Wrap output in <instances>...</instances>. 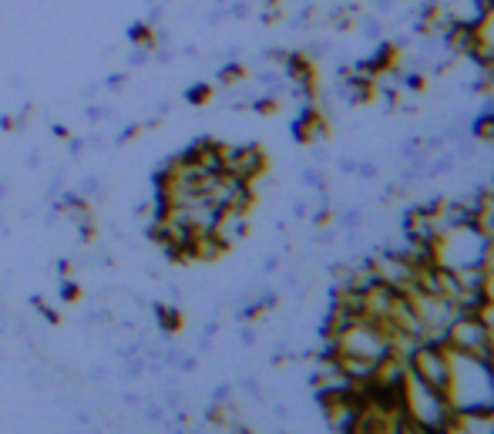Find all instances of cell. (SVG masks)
<instances>
[{"label": "cell", "mask_w": 494, "mask_h": 434, "mask_svg": "<svg viewBox=\"0 0 494 434\" xmlns=\"http://www.w3.org/2000/svg\"><path fill=\"white\" fill-rule=\"evenodd\" d=\"M448 401L454 414H494V364L450 350Z\"/></svg>", "instance_id": "obj_1"}, {"label": "cell", "mask_w": 494, "mask_h": 434, "mask_svg": "<svg viewBox=\"0 0 494 434\" xmlns=\"http://www.w3.org/2000/svg\"><path fill=\"white\" fill-rule=\"evenodd\" d=\"M401 411L407 421V434H441L454 428V407L448 401V390L420 381L410 371L401 384Z\"/></svg>", "instance_id": "obj_2"}, {"label": "cell", "mask_w": 494, "mask_h": 434, "mask_svg": "<svg viewBox=\"0 0 494 434\" xmlns=\"http://www.w3.org/2000/svg\"><path fill=\"white\" fill-rule=\"evenodd\" d=\"M488 246H491V240L481 233L478 225L461 223V225H454V229H444V233L431 242V263L450 273L474 270V266L484 263Z\"/></svg>", "instance_id": "obj_3"}, {"label": "cell", "mask_w": 494, "mask_h": 434, "mask_svg": "<svg viewBox=\"0 0 494 434\" xmlns=\"http://www.w3.org/2000/svg\"><path fill=\"white\" fill-rule=\"evenodd\" d=\"M444 344L458 354H474V357H488V344H491V330L478 316V310H461L444 330Z\"/></svg>", "instance_id": "obj_4"}, {"label": "cell", "mask_w": 494, "mask_h": 434, "mask_svg": "<svg viewBox=\"0 0 494 434\" xmlns=\"http://www.w3.org/2000/svg\"><path fill=\"white\" fill-rule=\"evenodd\" d=\"M407 371L417 374L420 381L434 384V388H448L450 374V347L444 340H420L410 354H407Z\"/></svg>", "instance_id": "obj_5"}, {"label": "cell", "mask_w": 494, "mask_h": 434, "mask_svg": "<svg viewBox=\"0 0 494 434\" xmlns=\"http://www.w3.org/2000/svg\"><path fill=\"white\" fill-rule=\"evenodd\" d=\"M266 168H270L266 151L255 142H246V145H225L223 142V172L242 182H259L266 176Z\"/></svg>", "instance_id": "obj_6"}, {"label": "cell", "mask_w": 494, "mask_h": 434, "mask_svg": "<svg viewBox=\"0 0 494 434\" xmlns=\"http://www.w3.org/2000/svg\"><path fill=\"white\" fill-rule=\"evenodd\" d=\"M209 233L219 240V246H223L225 253L236 250V246L246 242V236H249V209H236V206L219 209V216H215V223H212Z\"/></svg>", "instance_id": "obj_7"}, {"label": "cell", "mask_w": 494, "mask_h": 434, "mask_svg": "<svg viewBox=\"0 0 494 434\" xmlns=\"http://www.w3.org/2000/svg\"><path fill=\"white\" fill-rule=\"evenodd\" d=\"M151 316H155V327L158 333H179L182 330V310L168 299V303H151Z\"/></svg>", "instance_id": "obj_8"}, {"label": "cell", "mask_w": 494, "mask_h": 434, "mask_svg": "<svg viewBox=\"0 0 494 434\" xmlns=\"http://www.w3.org/2000/svg\"><path fill=\"white\" fill-rule=\"evenodd\" d=\"M77 192L85 202H98V199H105V182H101V176H85Z\"/></svg>", "instance_id": "obj_9"}, {"label": "cell", "mask_w": 494, "mask_h": 434, "mask_svg": "<svg viewBox=\"0 0 494 434\" xmlns=\"http://www.w3.org/2000/svg\"><path fill=\"white\" fill-rule=\"evenodd\" d=\"M145 421L149 424H158V428H168V407L162 401H149L145 405Z\"/></svg>", "instance_id": "obj_10"}, {"label": "cell", "mask_w": 494, "mask_h": 434, "mask_svg": "<svg viewBox=\"0 0 494 434\" xmlns=\"http://www.w3.org/2000/svg\"><path fill=\"white\" fill-rule=\"evenodd\" d=\"M77 297H81V286L75 280H68V276H61V299L64 303H75Z\"/></svg>", "instance_id": "obj_11"}, {"label": "cell", "mask_w": 494, "mask_h": 434, "mask_svg": "<svg viewBox=\"0 0 494 434\" xmlns=\"http://www.w3.org/2000/svg\"><path fill=\"white\" fill-rule=\"evenodd\" d=\"M85 119L98 125V121H105V119H108V108H105V105H98V102H91V105H85Z\"/></svg>", "instance_id": "obj_12"}, {"label": "cell", "mask_w": 494, "mask_h": 434, "mask_svg": "<svg viewBox=\"0 0 494 434\" xmlns=\"http://www.w3.org/2000/svg\"><path fill=\"white\" fill-rule=\"evenodd\" d=\"M125 81H128L125 75H108L101 88H105V91H125Z\"/></svg>", "instance_id": "obj_13"}]
</instances>
